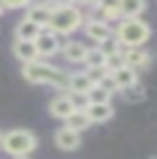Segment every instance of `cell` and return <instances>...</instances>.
Masks as SVG:
<instances>
[{"instance_id": "obj_1", "label": "cell", "mask_w": 157, "mask_h": 159, "mask_svg": "<svg viewBox=\"0 0 157 159\" xmlns=\"http://www.w3.org/2000/svg\"><path fill=\"white\" fill-rule=\"evenodd\" d=\"M84 24V14L76 4H52V14L48 20L46 30H50L56 36H68V34L76 32L78 28Z\"/></svg>"}, {"instance_id": "obj_2", "label": "cell", "mask_w": 157, "mask_h": 159, "mask_svg": "<svg viewBox=\"0 0 157 159\" xmlns=\"http://www.w3.org/2000/svg\"><path fill=\"white\" fill-rule=\"evenodd\" d=\"M22 76L30 84H48V86L58 88V89H68V76L70 74L64 72L62 68H56L52 64L36 60V62L24 64Z\"/></svg>"}, {"instance_id": "obj_3", "label": "cell", "mask_w": 157, "mask_h": 159, "mask_svg": "<svg viewBox=\"0 0 157 159\" xmlns=\"http://www.w3.org/2000/svg\"><path fill=\"white\" fill-rule=\"evenodd\" d=\"M114 36L119 42L121 48H139L149 40L151 28L147 26L141 18H129V20H119L117 28L114 30Z\"/></svg>"}, {"instance_id": "obj_4", "label": "cell", "mask_w": 157, "mask_h": 159, "mask_svg": "<svg viewBox=\"0 0 157 159\" xmlns=\"http://www.w3.org/2000/svg\"><path fill=\"white\" fill-rule=\"evenodd\" d=\"M0 145L2 149L12 157H24L30 155V153L36 149L38 139L32 131H26V129H12V131L4 133L0 137Z\"/></svg>"}, {"instance_id": "obj_5", "label": "cell", "mask_w": 157, "mask_h": 159, "mask_svg": "<svg viewBox=\"0 0 157 159\" xmlns=\"http://www.w3.org/2000/svg\"><path fill=\"white\" fill-rule=\"evenodd\" d=\"M34 46H36V52H38V58H52L60 52V36L52 34L50 30L44 28L40 32V36L34 40Z\"/></svg>"}, {"instance_id": "obj_6", "label": "cell", "mask_w": 157, "mask_h": 159, "mask_svg": "<svg viewBox=\"0 0 157 159\" xmlns=\"http://www.w3.org/2000/svg\"><path fill=\"white\" fill-rule=\"evenodd\" d=\"M84 32H86L87 38L97 42V44H101L104 40L114 36V28H111L107 22H104V20H100V18H90L87 20L84 24Z\"/></svg>"}, {"instance_id": "obj_7", "label": "cell", "mask_w": 157, "mask_h": 159, "mask_svg": "<svg viewBox=\"0 0 157 159\" xmlns=\"http://www.w3.org/2000/svg\"><path fill=\"white\" fill-rule=\"evenodd\" d=\"M123 64L131 70H145L151 64L149 52H145L143 48H127L123 52Z\"/></svg>"}, {"instance_id": "obj_8", "label": "cell", "mask_w": 157, "mask_h": 159, "mask_svg": "<svg viewBox=\"0 0 157 159\" xmlns=\"http://www.w3.org/2000/svg\"><path fill=\"white\" fill-rule=\"evenodd\" d=\"M54 141H56V145L60 149H64V151H74V149L80 147L82 137H80L78 131H72V129H68V127H60L54 133Z\"/></svg>"}, {"instance_id": "obj_9", "label": "cell", "mask_w": 157, "mask_h": 159, "mask_svg": "<svg viewBox=\"0 0 157 159\" xmlns=\"http://www.w3.org/2000/svg\"><path fill=\"white\" fill-rule=\"evenodd\" d=\"M26 20H30L32 24L40 28H46L48 26V20H50V14H52V4H28L26 6Z\"/></svg>"}, {"instance_id": "obj_10", "label": "cell", "mask_w": 157, "mask_h": 159, "mask_svg": "<svg viewBox=\"0 0 157 159\" xmlns=\"http://www.w3.org/2000/svg\"><path fill=\"white\" fill-rule=\"evenodd\" d=\"M60 52L64 54V58L72 64H84V58H86V52H87V46L78 40H70V42L62 44L60 46Z\"/></svg>"}, {"instance_id": "obj_11", "label": "cell", "mask_w": 157, "mask_h": 159, "mask_svg": "<svg viewBox=\"0 0 157 159\" xmlns=\"http://www.w3.org/2000/svg\"><path fill=\"white\" fill-rule=\"evenodd\" d=\"M86 116L90 123H104L114 116V107L111 103H90L86 107Z\"/></svg>"}, {"instance_id": "obj_12", "label": "cell", "mask_w": 157, "mask_h": 159, "mask_svg": "<svg viewBox=\"0 0 157 159\" xmlns=\"http://www.w3.org/2000/svg\"><path fill=\"white\" fill-rule=\"evenodd\" d=\"M12 50H14V56L20 60L22 64H30V62L40 60V58H38V52H36L34 42H22V40H14Z\"/></svg>"}, {"instance_id": "obj_13", "label": "cell", "mask_w": 157, "mask_h": 159, "mask_svg": "<svg viewBox=\"0 0 157 159\" xmlns=\"http://www.w3.org/2000/svg\"><path fill=\"white\" fill-rule=\"evenodd\" d=\"M44 28L36 26V24H32L30 20L22 18L20 22L16 24V30H14V36H16V40H22V42H34L38 36H40Z\"/></svg>"}, {"instance_id": "obj_14", "label": "cell", "mask_w": 157, "mask_h": 159, "mask_svg": "<svg viewBox=\"0 0 157 159\" xmlns=\"http://www.w3.org/2000/svg\"><path fill=\"white\" fill-rule=\"evenodd\" d=\"M110 76L114 78L117 89H125V88H129V86H133V84H137V72H135V70H131V68H127V66L115 70L114 74H110Z\"/></svg>"}, {"instance_id": "obj_15", "label": "cell", "mask_w": 157, "mask_h": 159, "mask_svg": "<svg viewBox=\"0 0 157 159\" xmlns=\"http://www.w3.org/2000/svg\"><path fill=\"white\" fill-rule=\"evenodd\" d=\"M92 86H94V84L87 80V76L84 72H74V74L68 76V89H70L72 93H87Z\"/></svg>"}, {"instance_id": "obj_16", "label": "cell", "mask_w": 157, "mask_h": 159, "mask_svg": "<svg viewBox=\"0 0 157 159\" xmlns=\"http://www.w3.org/2000/svg\"><path fill=\"white\" fill-rule=\"evenodd\" d=\"M145 10V2L141 0H121L119 2V14L121 20H129V18H139V14Z\"/></svg>"}, {"instance_id": "obj_17", "label": "cell", "mask_w": 157, "mask_h": 159, "mask_svg": "<svg viewBox=\"0 0 157 159\" xmlns=\"http://www.w3.org/2000/svg\"><path fill=\"white\" fill-rule=\"evenodd\" d=\"M72 111H74V107H72V103L68 102L66 96H58V98H54L52 102H50V113H52L54 117L66 119Z\"/></svg>"}, {"instance_id": "obj_18", "label": "cell", "mask_w": 157, "mask_h": 159, "mask_svg": "<svg viewBox=\"0 0 157 159\" xmlns=\"http://www.w3.org/2000/svg\"><path fill=\"white\" fill-rule=\"evenodd\" d=\"M66 125L64 127H68V129H72V131H84V129H87L92 125L90 123V119H87V116H86V111H72L70 116H68L66 119Z\"/></svg>"}, {"instance_id": "obj_19", "label": "cell", "mask_w": 157, "mask_h": 159, "mask_svg": "<svg viewBox=\"0 0 157 159\" xmlns=\"http://www.w3.org/2000/svg\"><path fill=\"white\" fill-rule=\"evenodd\" d=\"M100 12H101V18L104 22H115V20H121V14H119V2H101L100 6Z\"/></svg>"}, {"instance_id": "obj_20", "label": "cell", "mask_w": 157, "mask_h": 159, "mask_svg": "<svg viewBox=\"0 0 157 159\" xmlns=\"http://www.w3.org/2000/svg\"><path fill=\"white\" fill-rule=\"evenodd\" d=\"M86 68H97V66H104L105 64V56L101 54L100 48H87L86 58H84Z\"/></svg>"}, {"instance_id": "obj_21", "label": "cell", "mask_w": 157, "mask_h": 159, "mask_svg": "<svg viewBox=\"0 0 157 159\" xmlns=\"http://www.w3.org/2000/svg\"><path fill=\"white\" fill-rule=\"evenodd\" d=\"M87 96V102L90 103H110V99H111V96L105 92V89H101L100 86H92L90 88V92L86 93Z\"/></svg>"}, {"instance_id": "obj_22", "label": "cell", "mask_w": 157, "mask_h": 159, "mask_svg": "<svg viewBox=\"0 0 157 159\" xmlns=\"http://www.w3.org/2000/svg\"><path fill=\"white\" fill-rule=\"evenodd\" d=\"M66 98H68V102L72 103L74 111H86V107L90 106V102H87V96H86V93H72V92H68Z\"/></svg>"}, {"instance_id": "obj_23", "label": "cell", "mask_w": 157, "mask_h": 159, "mask_svg": "<svg viewBox=\"0 0 157 159\" xmlns=\"http://www.w3.org/2000/svg\"><path fill=\"white\" fill-rule=\"evenodd\" d=\"M123 66H125V64H123V50H121V52H115V54H110V56H105L104 68H105L110 74H114L115 70H119V68H123Z\"/></svg>"}, {"instance_id": "obj_24", "label": "cell", "mask_w": 157, "mask_h": 159, "mask_svg": "<svg viewBox=\"0 0 157 159\" xmlns=\"http://www.w3.org/2000/svg\"><path fill=\"white\" fill-rule=\"evenodd\" d=\"M119 92L123 93V99H127V102H131V103L143 99V86H139V82L133 84V86H129V88H125V89H119Z\"/></svg>"}, {"instance_id": "obj_25", "label": "cell", "mask_w": 157, "mask_h": 159, "mask_svg": "<svg viewBox=\"0 0 157 159\" xmlns=\"http://www.w3.org/2000/svg\"><path fill=\"white\" fill-rule=\"evenodd\" d=\"M84 74L87 76V80H90L92 84H100L105 76H110V72H107L104 66H97V68H86V70H84Z\"/></svg>"}, {"instance_id": "obj_26", "label": "cell", "mask_w": 157, "mask_h": 159, "mask_svg": "<svg viewBox=\"0 0 157 159\" xmlns=\"http://www.w3.org/2000/svg\"><path fill=\"white\" fill-rule=\"evenodd\" d=\"M101 50V54L104 56H110V54H115V52H121V46H119V42L115 40V36H111V38H107L104 40V42L97 46Z\"/></svg>"}, {"instance_id": "obj_27", "label": "cell", "mask_w": 157, "mask_h": 159, "mask_svg": "<svg viewBox=\"0 0 157 159\" xmlns=\"http://www.w3.org/2000/svg\"><path fill=\"white\" fill-rule=\"evenodd\" d=\"M96 86H100L101 89H105V92L110 93V96H114L115 92H119V89H117V86H115V82H114V78H111V76H105V78L101 80L100 84H96Z\"/></svg>"}, {"instance_id": "obj_28", "label": "cell", "mask_w": 157, "mask_h": 159, "mask_svg": "<svg viewBox=\"0 0 157 159\" xmlns=\"http://www.w3.org/2000/svg\"><path fill=\"white\" fill-rule=\"evenodd\" d=\"M2 6H4V10L6 8H26L28 2L26 0H20V2H2Z\"/></svg>"}, {"instance_id": "obj_29", "label": "cell", "mask_w": 157, "mask_h": 159, "mask_svg": "<svg viewBox=\"0 0 157 159\" xmlns=\"http://www.w3.org/2000/svg\"><path fill=\"white\" fill-rule=\"evenodd\" d=\"M14 159H30L28 155H24V157H14Z\"/></svg>"}, {"instance_id": "obj_30", "label": "cell", "mask_w": 157, "mask_h": 159, "mask_svg": "<svg viewBox=\"0 0 157 159\" xmlns=\"http://www.w3.org/2000/svg\"><path fill=\"white\" fill-rule=\"evenodd\" d=\"M4 12V6H2V2H0V14H2Z\"/></svg>"}, {"instance_id": "obj_31", "label": "cell", "mask_w": 157, "mask_h": 159, "mask_svg": "<svg viewBox=\"0 0 157 159\" xmlns=\"http://www.w3.org/2000/svg\"><path fill=\"white\" fill-rule=\"evenodd\" d=\"M0 137H2V133H0Z\"/></svg>"}, {"instance_id": "obj_32", "label": "cell", "mask_w": 157, "mask_h": 159, "mask_svg": "<svg viewBox=\"0 0 157 159\" xmlns=\"http://www.w3.org/2000/svg\"><path fill=\"white\" fill-rule=\"evenodd\" d=\"M151 159H155V157H151Z\"/></svg>"}]
</instances>
